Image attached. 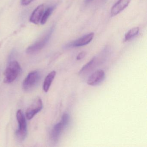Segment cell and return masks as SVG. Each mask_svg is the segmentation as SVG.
Masks as SVG:
<instances>
[{"mask_svg":"<svg viewBox=\"0 0 147 147\" xmlns=\"http://www.w3.org/2000/svg\"><path fill=\"white\" fill-rule=\"evenodd\" d=\"M131 0H118L112 7L111 10V14L112 17L120 13L128 7Z\"/></svg>","mask_w":147,"mask_h":147,"instance_id":"9c48e42d","label":"cell"},{"mask_svg":"<svg viewBox=\"0 0 147 147\" xmlns=\"http://www.w3.org/2000/svg\"><path fill=\"white\" fill-rule=\"evenodd\" d=\"M92 1L93 0H86V1L87 3H90V2H91V1Z\"/></svg>","mask_w":147,"mask_h":147,"instance_id":"e0dca14e","label":"cell"},{"mask_svg":"<svg viewBox=\"0 0 147 147\" xmlns=\"http://www.w3.org/2000/svg\"><path fill=\"white\" fill-rule=\"evenodd\" d=\"M22 69L17 61H11L9 63L5 72L4 82L7 84L12 83L18 78Z\"/></svg>","mask_w":147,"mask_h":147,"instance_id":"6da1fadb","label":"cell"},{"mask_svg":"<svg viewBox=\"0 0 147 147\" xmlns=\"http://www.w3.org/2000/svg\"><path fill=\"white\" fill-rule=\"evenodd\" d=\"M67 126L68 125L62 119L54 125L51 134V138L54 142H58L63 131Z\"/></svg>","mask_w":147,"mask_h":147,"instance_id":"52a82bcc","label":"cell"},{"mask_svg":"<svg viewBox=\"0 0 147 147\" xmlns=\"http://www.w3.org/2000/svg\"><path fill=\"white\" fill-rule=\"evenodd\" d=\"M54 28L53 26L51 27L48 31V33L42 38L29 46L26 49V53L29 55H32L41 50L48 43L50 39Z\"/></svg>","mask_w":147,"mask_h":147,"instance_id":"3957f363","label":"cell"},{"mask_svg":"<svg viewBox=\"0 0 147 147\" xmlns=\"http://www.w3.org/2000/svg\"><path fill=\"white\" fill-rule=\"evenodd\" d=\"M105 77V72L102 69H98L88 77L87 84L89 86H96L103 82Z\"/></svg>","mask_w":147,"mask_h":147,"instance_id":"8992f818","label":"cell"},{"mask_svg":"<svg viewBox=\"0 0 147 147\" xmlns=\"http://www.w3.org/2000/svg\"><path fill=\"white\" fill-rule=\"evenodd\" d=\"M43 104L42 100L39 97L35 99L26 112V117L28 120H30L37 113L42 109Z\"/></svg>","mask_w":147,"mask_h":147,"instance_id":"5b68a950","label":"cell"},{"mask_svg":"<svg viewBox=\"0 0 147 147\" xmlns=\"http://www.w3.org/2000/svg\"><path fill=\"white\" fill-rule=\"evenodd\" d=\"M17 120L19 124L18 129L16 131L15 136L16 138L19 141L24 140L27 136V124L24 115L21 110L17 111Z\"/></svg>","mask_w":147,"mask_h":147,"instance_id":"7a4b0ae2","label":"cell"},{"mask_svg":"<svg viewBox=\"0 0 147 147\" xmlns=\"http://www.w3.org/2000/svg\"><path fill=\"white\" fill-rule=\"evenodd\" d=\"M2 42H0V48H1V45H2Z\"/></svg>","mask_w":147,"mask_h":147,"instance_id":"ac0fdd59","label":"cell"},{"mask_svg":"<svg viewBox=\"0 0 147 147\" xmlns=\"http://www.w3.org/2000/svg\"><path fill=\"white\" fill-rule=\"evenodd\" d=\"M44 5H39L33 11L30 18V20L31 23L38 25L41 21V19L44 12Z\"/></svg>","mask_w":147,"mask_h":147,"instance_id":"30bf717a","label":"cell"},{"mask_svg":"<svg viewBox=\"0 0 147 147\" xmlns=\"http://www.w3.org/2000/svg\"><path fill=\"white\" fill-rule=\"evenodd\" d=\"M34 0H21V5L23 6H27L31 3Z\"/></svg>","mask_w":147,"mask_h":147,"instance_id":"2e32d148","label":"cell"},{"mask_svg":"<svg viewBox=\"0 0 147 147\" xmlns=\"http://www.w3.org/2000/svg\"><path fill=\"white\" fill-rule=\"evenodd\" d=\"M55 6L51 7H49L46 9L45 12H44L42 17V19H41V21H40L41 24L44 25L45 24H46L50 16H51V13L53 12V10L55 9Z\"/></svg>","mask_w":147,"mask_h":147,"instance_id":"5bb4252c","label":"cell"},{"mask_svg":"<svg viewBox=\"0 0 147 147\" xmlns=\"http://www.w3.org/2000/svg\"><path fill=\"white\" fill-rule=\"evenodd\" d=\"M86 53L85 51L81 52L76 57V59L77 60H82L86 56Z\"/></svg>","mask_w":147,"mask_h":147,"instance_id":"9a60e30c","label":"cell"},{"mask_svg":"<svg viewBox=\"0 0 147 147\" xmlns=\"http://www.w3.org/2000/svg\"><path fill=\"white\" fill-rule=\"evenodd\" d=\"M94 33L91 32L69 44L66 47L68 48H70V47H78L85 46L89 44L92 40L94 37Z\"/></svg>","mask_w":147,"mask_h":147,"instance_id":"ba28073f","label":"cell"},{"mask_svg":"<svg viewBox=\"0 0 147 147\" xmlns=\"http://www.w3.org/2000/svg\"><path fill=\"white\" fill-rule=\"evenodd\" d=\"M56 74V72L55 71H53L50 72L45 78L43 86L44 91L45 92H47L49 91L51 83L55 77Z\"/></svg>","mask_w":147,"mask_h":147,"instance_id":"7c38bea8","label":"cell"},{"mask_svg":"<svg viewBox=\"0 0 147 147\" xmlns=\"http://www.w3.org/2000/svg\"><path fill=\"white\" fill-rule=\"evenodd\" d=\"M139 31V27H135L129 30L125 35L124 41L127 42L138 35Z\"/></svg>","mask_w":147,"mask_h":147,"instance_id":"4fadbf2b","label":"cell"},{"mask_svg":"<svg viewBox=\"0 0 147 147\" xmlns=\"http://www.w3.org/2000/svg\"><path fill=\"white\" fill-rule=\"evenodd\" d=\"M97 63V59L96 57H93L90 61L85 64L79 72L80 75H85L91 72L96 66Z\"/></svg>","mask_w":147,"mask_h":147,"instance_id":"8fae6325","label":"cell"},{"mask_svg":"<svg viewBox=\"0 0 147 147\" xmlns=\"http://www.w3.org/2000/svg\"><path fill=\"white\" fill-rule=\"evenodd\" d=\"M40 80V75L38 71L29 73L23 83V89L25 91H31L37 85Z\"/></svg>","mask_w":147,"mask_h":147,"instance_id":"277c9868","label":"cell"}]
</instances>
